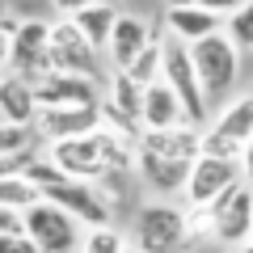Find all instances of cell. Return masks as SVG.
<instances>
[{
	"mask_svg": "<svg viewBox=\"0 0 253 253\" xmlns=\"http://www.w3.org/2000/svg\"><path fill=\"white\" fill-rule=\"evenodd\" d=\"M38 152V131L34 126H13L0 123V161H17V156Z\"/></svg>",
	"mask_w": 253,
	"mask_h": 253,
	"instance_id": "21",
	"label": "cell"
},
{
	"mask_svg": "<svg viewBox=\"0 0 253 253\" xmlns=\"http://www.w3.org/2000/svg\"><path fill=\"white\" fill-rule=\"evenodd\" d=\"M165 30H169V38L194 46V42H203V38L219 34V30H224V17L199 9V4H177V9H165Z\"/></svg>",
	"mask_w": 253,
	"mask_h": 253,
	"instance_id": "15",
	"label": "cell"
},
{
	"mask_svg": "<svg viewBox=\"0 0 253 253\" xmlns=\"http://www.w3.org/2000/svg\"><path fill=\"white\" fill-rule=\"evenodd\" d=\"M126 253H144V249H139V245H126Z\"/></svg>",
	"mask_w": 253,
	"mask_h": 253,
	"instance_id": "34",
	"label": "cell"
},
{
	"mask_svg": "<svg viewBox=\"0 0 253 253\" xmlns=\"http://www.w3.org/2000/svg\"><path fill=\"white\" fill-rule=\"evenodd\" d=\"M236 253H253V236H249V241H245V245H241V249H236Z\"/></svg>",
	"mask_w": 253,
	"mask_h": 253,
	"instance_id": "33",
	"label": "cell"
},
{
	"mask_svg": "<svg viewBox=\"0 0 253 253\" xmlns=\"http://www.w3.org/2000/svg\"><path fill=\"white\" fill-rule=\"evenodd\" d=\"M194 241L190 211L177 203H148L135 215V245L144 253H181Z\"/></svg>",
	"mask_w": 253,
	"mask_h": 253,
	"instance_id": "2",
	"label": "cell"
},
{
	"mask_svg": "<svg viewBox=\"0 0 253 253\" xmlns=\"http://www.w3.org/2000/svg\"><path fill=\"white\" fill-rule=\"evenodd\" d=\"M34 84V101L38 110H63V106H101L97 81L89 76H68V72H46Z\"/></svg>",
	"mask_w": 253,
	"mask_h": 253,
	"instance_id": "11",
	"label": "cell"
},
{
	"mask_svg": "<svg viewBox=\"0 0 253 253\" xmlns=\"http://www.w3.org/2000/svg\"><path fill=\"white\" fill-rule=\"evenodd\" d=\"M93 4H101V0H51V9L59 13V17H76V13L93 9Z\"/></svg>",
	"mask_w": 253,
	"mask_h": 253,
	"instance_id": "28",
	"label": "cell"
},
{
	"mask_svg": "<svg viewBox=\"0 0 253 253\" xmlns=\"http://www.w3.org/2000/svg\"><path fill=\"white\" fill-rule=\"evenodd\" d=\"M139 152L161 161H186L194 165L203 156V131L199 126H169V131H139Z\"/></svg>",
	"mask_w": 253,
	"mask_h": 253,
	"instance_id": "14",
	"label": "cell"
},
{
	"mask_svg": "<svg viewBox=\"0 0 253 253\" xmlns=\"http://www.w3.org/2000/svg\"><path fill=\"white\" fill-rule=\"evenodd\" d=\"M161 81L177 93V101H181V110H186V123L190 126H203V123H207L211 101H207V93H203V84H199L194 59H190V46L177 42V38H165V76H161Z\"/></svg>",
	"mask_w": 253,
	"mask_h": 253,
	"instance_id": "5",
	"label": "cell"
},
{
	"mask_svg": "<svg viewBox=\"0 0 253 253\" xmlns=\"http://www.w3.org/2000/svg\"><path fill=\"white\" fill-rule=\"evenodd\" d=\"M190 59H194V72H199V84L207 93V101H224L232 93V84L241 81V51H236V42L224 30L194 42Z\"/></svg>",
	"mask_w": 253,
	"mask_h": 253,
	"instance_id": "1",
	"label": "cell"
},
{
	"mask_svg": "<svg viewBox=\"0 0 253 253\" xmlns=\"http://www.w3.org/2000/svg\"><path fill=\"white\" fill-rule=\"evenodd\" d=\"M4 21H9V4H4V0H0V26H4Z\"/></svg>",
	"mask_w": 253,
	"mask_h": 253,
	"instance_id": "32",
	"label": "cell"
},
{
	"mask_svg": "<svg viewBox=\"0 0 253 253\" xmlns=\"http://www.w3.org/2000/svg\"><path fill=\"white\" fill-rule=\"evenodd\" d=\"M135 173L148 181V190H156V194H181L186 181H190V165L186 161H161V156H148V152H139Z\"/></svg>",
	"mask_w": 253,
	"mask_h": 253,
	"instance_id": "18",
	"label": "cell"
},
{
	"mask_svg": "<svg viewBox=\"0 0 253 253\" xmlns=\"http://www.w3.org/2000/svg\"><path fill=\"white\" fill-rule=\"evenodd\" d=\"M169 126H186V110L169 84L156 81L144 89V131H169Z\"/></svg>",
	"mask_w": 253,
	"mask_h": 253,
	"instance_id": "17",
	"label": "cell"
},
{
	"mask_svg": "<svg viewBox=\"0 0 253 253\" xmlns=\"http://www.w3.org/2000/svg\"><path fill=\"white\" fill-rule=\"evenodd\" d=\"M13 232H26V215H21V211L0 207V236H13Z\"/></svg>",
	"mask_w": 253,
	"mask_h": 253,
	"instance_id": "27",
	"label": "cell"
},
{
	"mask_svg": "<svg viewBox=\"0 0 253 253\" xmlns=\"http://www.w3.org/2000/svg\"><path fill=\"white\" fill-rule=\"evenodd\" d=\"M9 34H13V21L0 26V81L9 76Z\"/></svg>",
	"mask_w": 253,
	"mask_h": 253,
	"instance_id": "29",
	"label": "cell"
},
{
	"mask_svg": "<svg viewBox=\"0 0 253 253\" xmlns=\"http://www.w3.org/2000/svg\"><path fill=\"white\" fill-rule=\"evenodd\" d=\"M81 253H126V236L114 224L110 228H89L84 241H81Z\"/></svg>",
	"mask_w": 253,
	"mask_h": 253,
	"instance_id": "24",
	"label": "cell"
},
{
	"mask_svg": "<svg viewBox=\"0 0 253 253\" xmlns=\"http://www.w3.org/2000/svg\"><path fill=\"white\" fill-rule=\"evenodd\" d=\"M207 236H215L219 245H236V249L253 236V186L249 181L232 186L224 199H215L207 207Z\"/></svg>",
	"mask_w": 253,
	"mask_h": 253,
	"instance_id": "9",
	"label": "cell"
},
{
	"mask_svg": "<svg viewBox=\"0 0 253 253\" xmlns=\"http://www.w3.org/2000/svg\"><path fill=\"white\" fill-rule=\"evenodd\" d=\"M72 21H76V30H81L97 51H106V46H110V34H114V26H118V9L110 4V0H101V4H93V9L76 13Z\"/></svg>",
	"mask_w": 253,
	"mask_h": 253,
	"instance_id": "19",
	"label": "cell"
},
{
	"mask_svg": "<svg viewBox=\"0 0 253 253\" xmlns=\"http://www.w3.org/2000/svg\"><path fill=\"white\" fill-rule=\"evenodd\" d=\"M194 4H199V9H207V13H215V17H232V13L236 9H241V4H245V0H194Z\"/></svg>",
	"mask_w": 253,
	"mask_h": 253,
	"instance_id": "26",
	"label": "cell"
},
{
	"mask_svg": "<svg viewBox=\"0 0 253 253\" xmlns=\"http://www.w3.org/2000/svg\"><path fill=\"white\" fill-rule=\"evenodd\" d=\"M0 123H13V126H34L38 123L34 84L17 72H9L0 81Z\"/></svg>",
	"mask_w": 253,
	"mask_h": 253,
	"instance_id": "16",
	"label": "cell"
},
{
	"mask_svg": "<svg viewBox=\"0 0 253 253\" xmlns=\"http://www.w3.org/2000/svg\"><path fill=\"white\" fill-rule=\"evenodd\" d=\"M9 72L38 81V76L51 72V21L42 17H26L13 21L9 34Z\"/></svg>",
	"mask_w": 253,
	"mask_h": 253,
	"instance_id": "7",
	"label": "cell"
},
{
	"mask_svg": "<svg viewBox=\"0 0 253 253\" xmlns=\"http://www.w3.org/2000/svg\"><path fill=\"white\" fill-rule=\"evenodd\" d=\"M224 34L236 42V51H241V55L253 51V0H245L241 9H236L232 17L224 21Z\"/></svg>",
	"mask_w": 253,
	"mask_h": 253,
	"instance_id": "23",
	"label": "cell"
},
{
	"mask_svg": "<svg viewBox=\"0 0 253 253\" xmlns=\"http://www.w3.org/2000/svg\"><path fill=\"white\" fill-rule=\"evenodd\" d=\"M245 173H241V161H224V156H199L190 165V181L181 190V199L190 203L194 211H207L215 199H224L232 186H241Z\"/></svg>",
	"mask_w": 253,
	"mask_h": 253,
	"instance_id": "10",
	"label": "cell"
},
{
	"mask_svg": "<svg viewBox=\"0 0 253 253\" xmlns=\"http://www.w3.org/2000/svg\"><path fill=\"white\" fill-rule=\"evenodd\" d=\"M0 253H38V245L26 232H13V236H0Z\"/></svg>",
	"mask_w": 253,
	"mask_h": 253,
	"instance_id": "25",
	"label": "cell"
},
{
	"mask_svg": "<svg viewBox=\"0 0 253 253\" xmlns=\"http://www.w3.org/2000/svg\"><path fill=\"white\" fill-rule=\"evenodd\" d=\"M126 76H131L135 84H144V89L161 81V76H165V38H156L144 55H135V63L126 68Z\"/></svg>",
	"mask_w": 253,
	"mask_h": 253,
	"instance_id": "22",
	"label": "cell"
},
{
	"mask_svg": "<svg viewBox=\"0 0 253 253\" xmlns=\"http://www.w3.org/2000/svg\"><path fill=\"white\" fill-rule=\"evenodd\" d=\"M38 194H42L46 203H55V207H63L72 219L89 224V228H110L114 224V199H110L101 186H93V181L59 177V181H51V186H42Z\"/></svg>",
	"mask_w": 253,
	"mask_h": 253,
	"instance_id": "4",
	"label": "cell"
},
{
	"mask_svg": "<svg viewBox=\"0 0 253 253\" xmlns=\"http://www.w3.org/2000/svg\"><path fill=\"white\" fill-rule=\"evenodd\" d=\"M38 139L59 144V139H81L101 131V106H63V110H38L34 123Z\"/></svg>",
	"mask_w": 253,
	"mask_h": 253,
	"instance_id": "12",
	"label": "cell"
},
{
	"mask_svg": "<svg viewBox=\"0 0 253 253\" xmlns=\"http://www.w3.org/2000/svg\"><path fill=\"white\" fill-rule=\"evenodd\" d=\"M241 173H245V181L253 186V139H249V148H245V156H241Z\"/></svg>",
	"mask_w": 253,
	"mask_h": 253,
	"instance_id": "30",
	"label": "cell"
},
{
	"mask_svg": "<svg viewBox=\"0 0 253 253\" xmlns=\"http://www.w3.org/2000/svg\"><path fill=\"white\" fill-rule=\"evenodd\" d=\"M156 38H161V34L152 30L148 17H139V13H118V26H114L110 46H106L110 68H114V72H126V68L135 63V55H144Z\"/></svg>",
	"mask_w": 253,
	"mask_h": 253,
	"instance_id": "13",
	"label": "cell"
},
{
	"mask_svg": "<svg viewBox=\"0 0 253 253\" xmlns=\"http://www.w3.org/2000/svg\"><path fill=\"white\" fill-rule=\"evenodd\" d=\"M51 72H68V76H101V51L76 30L72 17L51 21Z\"/></svg>",
	"mask_w": 253,
	"mask_h": 253,
	"instance_id": "8",
	"label": "cell"
},
{
	"mask_svg": "<svg viewBox=\"0 0 253 253\" xmlns=\"http://www.w3.org/2000/svg\"><path fill=\"white\" fill-rule=\"evenodd\" d=\"M249 139H253V93H241L211 118V126H203V156L241 161Z\"/></svg>",
	"mask_w": 253,
	"mask_h": 253,
	"instance_id": "3",
	"label": "cell"
},
{
	"mask_svg": "<svg viewBox=\"0 0 253 253\" xmlns=\"http://www.w3.org/2000/svg\"><path fill=\"white\" fill-rule=\"evenodd\" d=\"M177 4H194V0H165V9H177Z\"/></svg>",
	"mask_w": 253,
	"mask_h": 253,
	"instance_id": "31",
	"label": "cell"
},
{
	"mask_svg": "<svg viewBox=\"0 0 253 253\" xmlns=\"http://www.w3.org/2000/svg\"><path fill=\"white\" fill-rule=\"evenodd\" d=\"M26 236L38 245V253H76L84 241L81 219H72L63 207H55L46 199H38L26 211Z\"/></svg>",
	"mask_w": 253,
	"mask_h": 253,
	"instance_id": "6",
	"label": "cell"
},
{
	"mask_svg": "<svg viewBox=\"0 0 253 253\" xmlns=\"http://www.w3.org/2000/svg\"><path fill=\"white\" fill-rule=\"evenodd\" d=\"M38 199H42V194H38V190L26 181V173H9V177H0V207L21 211V215H26Z\"/></svg>",
	"mask_w": 253,
	"mask_h": 253,
	"instance_id": "20",
	"label": "cell"
}]
</instances>
